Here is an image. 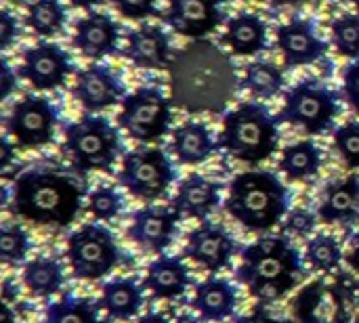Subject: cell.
<instances>
[{
    "instance_id": "cell-1",
    "label": "cell",
    "mask_w": 359,
    "mask_h": 323,
    "mask_svg": "<svg viewBox=\"0 0 359 323\" xmlns=\"http://www.w3.org/2000/svg\"><path fill=\"white\" fill-rule=\"evenodd\" d=\"M84 189L86 183L61 168L34 166L15 179L8 210L36 225L67 227L82 208Z\"/></svg>"
},
{
    "instance_id": "cell-2",
    "label": "cell",
    "mask_w": 359,
    "mask_h": 323,
    "mask_svg": "<svg viewBox=\"0 0 359 323\" xmlns=\"http://www.w3.org/2000/svg\"><path fill=\"white\" fill-rule=\"evenodd\" d=\"M236 280L259 303H276L290 294L305 277L299 250L284 235H267L242 250Z\"/></svg>"
},
{
    "instance_id": "cell-3",
    "label": "cell",
    "mask_w": 359,
    "mask_h": 323,
    "mask_svg": "<svg viewBox=\"0 0 359 323\" xmlns=\"http://www.w3.org/2000/svg\"><path fill=\"white\" fill-rule=\"evenodd\" d=\"M225 210L246 231L263 233L278 227L290 210V191L273 172H242L229 183Z\"/></svg>"
},
{
    "instance_id": "cell-4",
    "label": "cell",
    "mask_w": 359,
    "mask_h": 323,
    "mask_svg": "<svg viewBox=\"0 0 359 323\" xmlns=\"http://www.w3.org/2000/svg\"><path fill=\"white\" fill-rule=\"evenodd\" d=\"M280 118L263 103H242L227 111L219 135V149L238 162L261 164L269 160L280 145Z\"/></svg>"
},
{
    "instance_id": "cell-5",
    "label": "cell",
    "mask_w": 359,
    "mask_h": 323,
    "mask_svg": "<svg viewBox=\"0 0 359 323\" xmlns=\"http://www.w3.org/2000/svg\"><path fill=\"white\" fill-rule=\"evenodd\" d=\"M297 323H359V282L341 273L316 280L294 298Z\"/></svg>"
},
{
    "instance_id": "cell-6",
    "label": "cell",
    "mask_w": 359,
    "mask_h": 323,
    "mask_svg": "<svg viewBox=\"0 0 359 323\" xmlns=\"http://www.w3.org/2000/svg\"><path fill=\"white\" fill-rule=\"evenodd\" d=\"M63 149L78 172H109L122 153V137L107 118L86 114L65 128Z\"/></svg>"
},
{
    "instance_id": "cell-7",
    "label": "cell",
    "mask_w": 359,
    "mask_h": 323,
    "mask_svg": "<svg viewBox=\"0 0 359 323\" xmlns=\"http://www.w3.org/2000/svg\"><path fill=\"white\" fill-rule=\"evenodd\" d=\"M341 116V97L320 80L294 84L284 99L280 122L303 128L307 135H324Z\"/></svg>"
},
{
    "instance_id": "cell-8",
    "label": "cell",
    "mask_w": 359,
    "mask_h": 323,
    "mask_svg": "<svg viewBox=\"0 0 359 323\" xmlns=\"http://www.w3.org/2000/svg\"><path fill=\"white\" fill-rule=\"evenodd\" d=\"M114 233L97 223H84L67 238V261L78 280L95 282L109 275L120 263Z\"/></svg>"
},
{
    "instance_id": "cell-9",
    "label": "cell",
    "mask_w": 359,
    "mask_h": 323,
    "mask_svg": "<svg viewBox=\"0 0 359 323\" xmlns=\"http://www.w3.org/2000/svg\"><path fill=\"white\" fill-rule=\"evenodd\" d=\"M118 124L139 143L158 141L172 126V103L158 86H141L120 103Z\"/></svg>"
},
{
    "instance_id": "cell-10",
    "label": "cell",
    "mask_w": 359,
    "mask_h": 323,
    "mask_svg": "<svg viewBox=\"0 0 359 323\" xmlns=\"http://www.w3.org/2000/svg\"><path fill=\"white\" fill-rule=\"evenodd\" d=\"M118 179L137 200L154 202L168 193L177 179V168L162 149L141 147L124 153Z\"/></svg>"
},
{
    "instance_id": "cell-11",
    "label": "cell",
    "mask_w": 359,
    "mask_h": 323,
    "mask_svg": "<svg viewBox=\"0 0 359 323\" xmlns=\"http://www.w3.org/2000/svg\"><path fill=\"white\" fill-rule=\"evenodd\" d=\"M59 109L44 97L27 95L17 101L6 118V132L21 149H40L55 139Z\"/></svg>"
},
{
    "instance_id": "cell-12",
    "label": "cell",
    "mask_w": 359,
    "mask_h": 323,
    "mask_svg": "<svg viewBox=\"0 0 359 323\" xmlns=\"http://www.w3.org/2000/svg\"><path fill=\"white\" fill-rule=\"evenodd\" d=\"M238 252V242L225 225L204 221L191 229L183 248L185 259L204 267L210 273H219L231 267V259Z\"/></svg>"
},
{
    "instance_id": "cell-13",
    "label": "cell",
    "mask_w": 359,
    "mask_h": 323,
    "mask_svg": "<svg viewBox=\"0 0 359 323\" xmlns=\"http://www.w3.org/2000/svg\"><path fill=\"white\" fill-rule=\"evenodd\" d=\"M74 71L72 57L57 44L38 42L23 53L19 76L25 78L36 90H55L65 84Z\"/></svg>"
},
{
    "instance_id": "cell-14",
    "label": "cell",
    "mask_w": 359,
    "mask_h": 323,
    "mask_svg": "<svg viewBox=\"0 0 359 323\" xmlns=\"http://www.w3.org/2000/svg\"><path fill=\"white\" fill-rule=\"evenodd\" d=\"M181 212L170 206H145L133 214L128 238L147 252L166 250L179 229Z\"/></svg>"
},
{
    "instance_id": "cell-15",
    "label": "cell",
    "mask_w": 359,
    "mask_h": 323,
    "mask_svg": "<svg viewBox=\"0 0 359 323\" xmlns=\"http://www.w3.org/2000/svg\"><path fill=\"white\" fill-rule=\"evenodd\" d=\"M74 97L86 114H95L122 103L126 97V86L109 67L93 63L78 71Z\"/></svg>"
},
{
    "instance_id": "cell-16",
    "label": "cell",
    "mask_w": 359,
    "mask_h": 323,
    "mask_svg": "<svg viewBox=\"0 0 359 323\" xmlns=\"http://www.w3.org/2000/svg\"><path fill=\"white\" fill-rule=\"evenodd\" d=\"M164 21L185 38H204L225 21L223 0H168Z\"/></svg>"
},
{
    "instance_id": "cell-17",
    "label": "cell",
    "mask_w": 359,
    "mask_h": 323,
    "mask_svg": "<svg viewBox=\"0 0 359 323\" xmlns=\"http://www.w3.org/2000/svg\"><path fill=\"white\" fill-rule=\"evenodd\" d=\"M278 46L282 50L284 61L290 67L309 65L320 61L328 44L318 36L313 21L309 19H292L278 27Z\"/></svg>"
},
{
    "instance_id": "cell-18",
    "label": "cell",
    "mask_w": 359,
    "mask_h": 323,
    "mask_svg": "<svg viewBox=\"0 0 359 323\" xmlns=\"http://www.w3.org/2000/svg\"><path fill=\"white\" fill-rule=\"evenodd\" d=\"M120 25L105 13L90 11L76 23L74 46L88 59H103L118 50Z\"/></svg>"
},
{
    "instance_id": "cell-19",
    "label": "cell",
    "mask_w": 359,
    "mask_h": 323,
    "mask_svg": "<svg viewBox=\"0 0 359 323\" xmlns=\"http://www.w3.org/2000/svg\"><path fill=\"white\" fill-rule=\"evenodd\" d=\"M172 206L181 212V217L204 221L221 206V183L194 172L179 183Z\"/></svg>"
},
{
    "instance_id": "cell-20",
    "label": "cell",
    "mask_w": 359,
    "mask_h": 323,
    "mask_svg": "<svg viewBox=\"0 0 359 323\" xmlns=\"http://www.w3.org/2000/svg\"><path fill=\"white\" fill-rule=\"evenodd\" d=\"M124 55L143 69H166L170 65V40L158 25H141L126 40Z\"/></svg>"
},
{
    "instance_id": "cell-21",
    "label": "cell",
    "mask_w": 359,
    "mask_h": 323,
    "mask_svg": "<svg viewBox=\"0 0 359 323\" xmlns=\"http://www.w3.org/2000/svg\"><path fill=\"white\" fill-rule=\"evenodd\" d=\"M143 286L158 301H172L187 292L191 286V275L185 263L177 256H158L149 263Z\"/></svg>"
},
{
    "instance_id": "cell-22",
    "label": "cell",
    "mask_w": 359,
    "mask_h": 323,
    "mask_svg": "<svg viewBox=\"0 0 359 323\" xmlns=\"http://www.w3.org/2000/svg\"><path fill=\"white\" fill-rule=\"evenodd\" d=\"M320 219L328 225L341 223L351 225L359 219V177L349 174L341 181H334L326 187L322 204H320Z\"/></svg>"
},
{
    "instance_id": "cell-23",
    "label": "cell",
    "mask_w": 359,
    "mask_h": 323,
    "mask_svg": "<svg viewBox=\"0 0 359 323\" xmlns=\"http://www.w3.org/2000/svg\"><path fill=\"white\" fill-rule=\"evenodd\" d=\"M238 305L236 288L221 277L210 275L202 284L196 286V294L191 298L194 311L206 322H225L233 315Z\"/></svg>"
},
{
    "instance_id": "cell-24",
    "label": "cell",
    "mask_w": 359,
    "mask_h": 323,
    "mask_svg": "<svg viewBox=\"0 0 359 323\" xmlns=\"http://www.w3.org/2000/svg\"><path fill=\"white\" fill-rule=\"evenodd\" d=\"M217 149L219 143L212 139L210 128L202 122L189 120L172 130V153L185 166L206 162Z\"/></svg>"
},
{
    "instance_id": "cell-25",
    "label": "cell",
    "mask_w": 359,
    "mask_h": 323,
    "mask_svg": "<svg viewBox=\"0 0 359 323\" xmlns=\"http://www.w3.org/2000/svg\"><path fill=\"white\" fill-rule=\"evenodd\" d=\"M223 42L233 55L252 57L267 48V25L257 13H238L227 21Z\"/></svg>"
},
{
    "instance_id": "cell-26",
    "label": "cell",
    "mask_w": 359,
    "mask_h": 323,
    "mask_svg": "<svg viewBox=\"0 0 359 323\" xmlns=\"http://www.w3.org/2000/svg\"><path fill=\"white\" fill-rule=\"evenodd\" d=\"M99 305L116 322H128L143 307V286L135 277H120L103 284Z\"/></svg>"
},
{
    "instance_id": "cell-27",
    "label": "cell",
    "mask_w": 359,
    "mask_h": 323,
    "mask_svg": "<svg viewBox=\"0 0 359 323\" xmlns=\"http://www.w3.org/2000/svg\"><path fill=\"white\" fill-rule=\"evenodd\" d=\"M63 267L57 259L38 256L23 267V284L36 298H46L63 288Z\"/></svg>"
},
{
    "instance_id": "cell-28",
    "label": "cell",
    "mask_w": 359,
    "mask_h": 323,
    "mask_svg": "<svg viewBox=\"0 0 359 323\" xmlns=\"http://www.w3.org/2000/svg\"><path fill=\"white\" fill-rule=\"evenodd\" d=\"M320 168H322V151L309 139L286 145V149L282 151L280 170L290 181H307L316 177Z\"/></svg>"
},
{
    "instance_id": "cell-29",
    "label": "cell",
    "mask_w": 359,
    "mask_h": 323,
    "mask_svg": "<svg viewBox=\"0 0 359 323\" xmlns=\"http://www.w3.org/2000/svg\"><path fill=\"white\" fill-rule=\"evenodd\" d=\"M286 78L282 69L271 61H252L246 65L242 86L259 99H273L282 92Z\"/></svg>"
},
{
    "instance_id": "cell-30",
    "label": "cell",
    "mask_w": 359,
    "mask_h": 323,
    "mask_svg": "<svg viewBox=\"0 0 359 323\" xmlns=\"http://www.w3.org/2000/svg\"><path fill=\"white\" fill-rule=\"evenodd\" d=\"M42 323H99V311L93 301L67 294L46 307Z\"/></svg>"
},
{
    "instance_id": "cell-31",
    "label": "cell",
    "mask_w": 359,
    "mask_h": 323,
    "mask_svg": "<svg viewBox=\"0 0 359 323\" xmlns=\"http://www.w3.org/2000/svg\"><path fill=\"white\" fill-rule=\"evenodd\" d=\"M67 13L59 0H36L27 6V25L42 38H50L65 25Z\"/></svg>"
},
{
    "instance_id": "cell-32",
    "label": "cell",
    "mask_w": 359,
    "mask_h": 323,
    "mask_svg": "<svg viewBox=\"0 0 359 323\" xmlns=\"http://www.w3.org/2000/svg\"><path fill=\"white\" fill-rule=\"evenodd\" d=\"M345 259L343 250H341V244L337 242V238L332 235H316L307 242L305 246V261L316 269V271H322V273H332L339 269L341 261Z\"/></svg>"
},
{
    "instance_id": "cell-33",
    "label": "cell",
    "mask_w": 359,
    "mask_h": 323,
    "mask_svg": "<svg viewBox=\"0 0 359 323\" xmlns=\"http://www.w3.org/2000/svg\"><path fill=\"white\" fill-rule=\"evenodd\" d=\"M332 42L339 55L359 59V15H341L332 21Z\"/></svg>"
},
{
    "instance_id": "cell-34",
    "label": "cell",
    "mask_w": 359,
    "mask_h": 323,
    "mask_svg": "<svg viewBox=\"0 0 359 323\" xmlns=\"http://www.w3.org/2000/svg\"><path fill=\"white\" fill-rule=\"evenodd\" d=\"M32 248L29 235L19 225H4L0 231V259L4 265L23 263Z\"/></svg>"
},
{
    "instance_id": "cell-35",
    "label": "cell",
    "mask_w": 359,
    "mask_h": 323,
    "mask_svg": "<svg viewBox=\"0 0 359 323\" xmlns=\"http://www.w3.org/2000/svg\"><path fill=\"white\" fill-rule=\"evenodd\" d=\"M86 210L97 221H114L124 210V198L114 187H97L88 193Z\"/></svg>"
},
{
    "instance_id": "cell-36",
    "label": "cell",
    "mask_w": 359,
    "mask_h": 323,
    "mask_svg": "<svg viewBox=\"0 0 359 323\" xmlns=\"http://www.w3.org/2000/svg\"><path fill=\"white\" fill-rule=\"evenodd\" d=\"M334 149L347 168H359V122H345L334 130Z\"/></svg>"
},
{
    "instance_id": "cell-37",
    "label": "cell",
    "mask_w": 359,
    "mask_h": 323,
    "mask_svg": "<svg viewBox=\"0 0 359 323\" xmlns=\"http://www.w3.org/2000/svg\"><path fill=\"white\" fill-rule=\"evenodd\" d=\"M316 225H318V214H313L307 208H297V210L288 212L284 229L297 238H307L309 233H313Z\"/></svg>"
},
{
    "instance_id": "cell-38",
    "label": "cell",
    "mask_w": 359,
    "mask_h": 323,
    "mask_svg": "<svg viewBox=\"0 0 359 323\" xmlns=\"http://www.w3.org/2000/svg\"><path fill=\"white\" fill-rule=\"evenodd\" d=\"M343 97L359 116V59L349 63L343 71Z\"/></svg>"
},
{
    "instance_id": "cell-39",
    "label": "cell",
    "mask_w": 359,
    "mask_h": 323,
    "mask_svg": "<svg viewBox=\"0 0 359 323\" xmlns=\"http://www.w3.org/2000/svg\"><path fill=\"white\" fill-rule=\"evenodd\" d=\"M114 4L128 19H145L158 13V0H114Z\"/></svg>"
},
{
    "instance_id": "cell-40",
    "label": "cell",
    "mask_w": 359,
    "mask_h": 323,
    "mask_svg": "<svg viewBox=\"0 0 359 323\" xmlns=\"http://www.w3.org/2000/svg\"><path fill=\"white\" fill-rule=\"evenodd\" d=\"M17 34H19L17 17L11 11H2V15H0V48L6 50L13 44V40L17 38Z\"/></svg>"
},
{
    "instance_id": "cell-41",
    "label": "cell",
    "mask_w": 359,
    "mask_h": 323,
    "mask_svg": "<svg viewBox=\"0 0 359 323\" xmlns=\"http://www.w3.org/2000/svg\"><path fill=\"white\" fill-rule=\"evenodd\" d=\"M236 323H294V322H290V319H278V317H271L263 307H257L250 315L238 317Z\"/></svg>"
},
{
    "instance_id": "cell-42",
    "label": "cell",
    "mask_w": 359,
    "mask_h": 323,
    "mask_svg": "<svg viewBox=\"0 0 359 323\" xmlns=\"http://www.w3.org/2000/svg\"><path fill=\"white\" fill-rule=\"evenodd\" d=\"M345 261L349 263V267L359 273V229L349 238V246H347V252H345Z\"/></svg>"
},
{
    "instance_id": "cell-43",
    "label": "cell",
    "mask_w": 359,
    "mask_h": 323,
    "mask_svg": "<svg viewBox=\"0 0 359 323\" xmlns=\"http://www.w3.org/2000/svg\"><path fill=\"white\" fill-rule=\"evenodd\" d=\"M15 88V74L8 65L6 59H2V90H0V99H6Z\"/></svg>"
},
{
    "instance_id": "cell-44",
    "label": "cell",
    "mask_w": 359,
    "mask_h": 323,
    "mask_svg": "<svg viewBox=\"0 0 359 323\" xmlns=\"http://www.w3.org/2000/svg\"><path fill=\"white\" fill-rule=\"evenodd\" d=\"M13 164V145L8 143L6 137L0 139V168L6 170Z\"/></svg>"
},
{
    "instance_id": "cell-45",
    "label": "cell",
    "mask_w": 359,
    "mask_h": 323,
    "mask_svg": "<svg viewBox=\"0 0 359 323\" xmlns=\"http://www.w3.org/2000/svg\"><path fill=\"white\" fill-rule=\"evenodd\" d=\"M137 323H170V319L164 315V313H160V311H151V313H145V315H141Z\"/></svg>"
},
{
    "instance_id": "cell-46",
    "label": "cell",
    "mask_w": 359,
    "mask_h": 323,
    "mask_svg": "<svg viewBox=\"0 0 359 323\" xmlns=\"http://www.w3.org/2000/svg\"><path fill=\"white\" fill-rule=\"evenodd\" d=\"M69 2H72V6H78V8H93L101 0H69Z\"/></svg>"
},
{
    "instance_id": "cell-47",
    "label": "cell",
    "mask_w": 359,
    "mask_h": 323,
    "mask_svg": "<svg viewBox=\"0 0 359 323\" xmlns=\"http://www.w3.org/2000/svg\"><path fill=\"white\" fill-rule=\"evenodd\" d=\"M303 2H307V0H271V4H276V6H299Z\"/></svg>"
},
{
    "instance_id": "cell-48",
    "label": "cell",
    "mask_w": 359,
    "mask_h": 323,
    "mask_svg": "<svg viewBox=\"0 0 359 323\" xmlns=\"http://www.w3.org/2000/svg\"><path fill=\"white\" fill-rule=\"evenodd\" d=\"M177 323H200L194 315H179L177 317Z\"/></svg>"
},
{
    "instance_id": "cell-49",
    "label": "cell",
    "mask_w": 359,
    "mask_h": 323,
    "mask_svg": "<svg viewBox=\"0 0 359 323\" xmlns=\"http://www.w3.org/2000/svg\"><path fill=\"white\" fill-rule=\"evenodd\" d=\"M4 323H13V313L8 309L4 311Z\"/></svg>"
},
{
    "instance_id": "cell-50",
    "label": "cell",
    "mask_w": 359,
    "mask_h": 323,
    "mask_svg": "<svg viewBox=\"0 0 359 323\" xmlns=\"http://www.w3.org/2000/svg\"><path fill=\"white\" fill-rule=\"evenodd\" d=\"M353 4H355V6H358V11H359V0H353Z\"/></svg>"
}]
</instances>
